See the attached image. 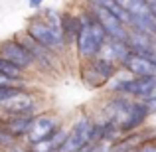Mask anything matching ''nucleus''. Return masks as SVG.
Returning a JSON list of instances; mask_svg holds the SVG:
<instances>
[{"instance_id": "1", "label": "nucleus", "mask_w": 156, "mask_h": 152, "mask_svg": "<svg viewBox=\"0 0 156 152\" xmlns=\"http://www.w3.org/2000/svg\"><path fill=\"white\" fill-rule=\"evenodd\" d=\"M79 20H81V32L75 42V51L81 61H91L101 55L105 44L109 42V36L103 30L101 22L97 20L91 6L79 12Z\"/></svg>"}, {"instance_id": "8", "label": "nucleus", "mask_w": 156, "mask_h": 152, "mask_svg": "<svg viewBox=\"0 0 156 152\" xmlns=\"http://www.w3.org/2000/svg\"><path fill=\"white\" fill-rule=\"evenodd\" d=\"M16 38L20 40V42L24 44V46L30 50V53L34 55V61L36 65H40V67L44 69V71H51L53 67H55V61H57V53H53L51 50H48V48L40 46L36 40H32L30 36L26 34V32H22V34H18Z\"/></svg>"}, {"instance_id": "19", "label": "nucleus", "mask_w": 156, "mask_h": 152, "mask_svg": "<svg viewBox=\"0 0 156 152\" xmlns=\"http://www.w3.org/2000/svg\"><path fill=\"white\" fill-rule=\"evenodd\" d=\"M28 2H30V8H40L44 0H28Z\"/></svg>"}, {"instance_id": "16", "label": "nucleus", "mask_w": 156, "mask_h": 152, "mask_svg": "<svg viewBox=\"0 0 156 152\" xmlns=\"http://www.w3.org/2000/svg\"><path fill=\"white\" fill-rule=\"evenodd\" d=\"M22 89H26V87H0V105H4L8 99H12V97H14L16 93H20Z\"/></svg>"}, {"instance_id": "2", "label": "nucleus", "mask_w": 156, "mask_h": 152, "mask_svg": "<svg viewBox=\"0 0 156 152\" xmlns=\"http://www.w3.org/2000/svg\"><path fill=\"white\" fill-rule=\"evenodd\" d=\"M154 89H156V75L129 77V79H121L111 85L113 95L130 97V99H136V101H148L150 95L154 93Z\"/></svg>"}, {"instance_id": "21", "label": "nucleus", "mask_w": 156, "mask_h": 152, "mask_svg": "<svg viewBox=\"0 0 156 152\" xmlns=\"http://www.w3.org/2000/svg\"><path fill=\"white\" fill-rule=\"evenodd\" d=\"M79 152H93V146H87V148H83V150H79Z\"/></svg>"}, {"instance_id": "15", "label": "nucleus", "mask_w": 156, "mask_h": 152, "mask_svg": "<svg viewBox=\"0 0 156 152\" xmlns=\"http://www.w3.org/2000/svg\"><path fill=\"white\" fill-rule=\"evenodd\" d=\"M0 73H2V75H8V77H12V79H16V81H22V83H28L26 71H24V69H20L18 65L10 63V61H8V59H4V57H0Z\"/></svg>"}, {"instance_id": "17", "label": "nucleus", "mask_w": 156, "mask_h": 152, "mask_svg": "<svg viewBox=\"0 0 156 152\" xmlns=\"http://www.w3.org/2000/svg\"><path fill=\"white\" fill-rule=\"evenodd\" d=\"M134 152H156V134L154 136H148Z\"/></svg>"}, {"instance_id": "20", "label": "nucleus", "mask_w": 156, "mask_h": 152, "mask_svg": "<svg viewBox=\"0 0 156 152\" xmlns=\"http://www.w3.org/2000/svg\"><path fill=\"white\" fill-rule=\"evenodd\" d=\"M148 4H150V12H152V16L156 20V0H148Z\"/></svg>"}, {"instance_id": "18", "label": "nucleus", "mask_w": 156, "mask_h": 152, "mask_svg": "<svg viewBox=\"0 0 156 152\" xmlns=\"http://www.w3.org/2000/svg\"><path fill=\"white\" fill-rule=\"evenodd\" d=\"M0 87H26V83L16 81V79H12V77L2 75V73H0Z\"/></svg>"}, {"instance_id": "11", "label": "nucleus", "mask_w": 156, "mask_h": 152, "mask_svg": "<svg viewBox=\"0 0 156 152\" xmlns=\"http://www.w3.org/2000/svg\"><path fill=\"white\" fill-rule=\"evenodd\" d=\"M130 46L126 42H119V40H109V42L105 44L103 51H101V55L107 57V59H111L113 63H117L119 67H122V63H125L126 59L130 57Z\"/></svg>"}, {"instance_id": "3", "label": "nucleus", "mask_w": 156, "mask_h": 152, "mask_svg": "<svg viewBox=\"0 0 156 152\" xmlns=\"http://www.w3.org/2000/svg\"><path fill=\"white\" fill-rule=\"evenodd\" d=\"M24 32H26V34L30 36L32 40H36L40 46H44V48H48V50H51L53 53H59V51L65 48L63 38H61V36H57L55 32H53L51 28L46 24V20H44L40 14H36L34 18L28 20L26 30H24Z\"/></svg>"}, {"instance_id": "6", "label": "nucleus", "mask_w": 156, "mask_h": 152, "mask_svg": "<svg viewBox=\"0 0 156 152\" xmlns=\"http://www.w3.org/2000/svg\"><path fill=\"white\" fill-rule=\"evenodd\" d=\"M59 118L57 115L53 113H38L32 122L30 130H28V136H26V142L28 144H36V142H42L46 138H50L57 129H59Z\"/></svg>"}, {"instance_id": "5", "label": "nucleus", "mask_w": 156, "mask_h": 152, "mask_svg": "<svg viewBox=\"0 0 156 152\" xmlns=\"http://www.w3.org/2000/svg\"><path fill=\"white\" fill-rule=\"evenodd\" d=\"M87 6H91V4H87ZM91 10L95 12L97 20L101 22V26H103V30L107 32L109 40H119V42L129 44L130 28L126 26L121 18H117L115 14H111L109 10H105V8H101V6H91Z\"/></svg>"}, {"instance_id": "12", "label": "nucleus", "mask_w": 156, "mask_h": 152, "mask_svg": "<svg viewBox=\"0 0 156 152\" xmlns=\"http://www.w3.org/2000/svg\"><path fill=\"white\" fill-rule=\"evenodd\" d=\"M79 77H81V83H83L87 89H101V87H105V85L109 83V79L101 75L99 69L93 65V61H81Z\"/></svg>"}, {"instance_id": "4", "label": "nucleus", "mask_w": 156, "mask_h": 152, "mask_svg": "<svg viewBox=\"0 0 156 152\" xmlns=\"http://www.w3.org/2000/svg\"><path fill=\"white\" fill-rule=\"evenodd\" d=\"M0 57L8 59L14 65H18L20 69H24V71H28L32 65H36L34 55H32L30 50H28L18 38H10V40L0 42Z\"/></svg>"}, {"instance_id": "13", "label": "nucleus", "mask_w": 156, "mask_h": 152, "mask_svg": "<svg viewBox=\"0 0 156 152\" xmlns=\"http://www.w3.org/2000/svg\"><path fill=\"white\" fill-rule=\"evenodd\" d=\"M79 32H81L79 14L63 12V40H65V46H67V44H75Z\"/></svg>"}, {"instance_id": "10", "label": "nucleus", "mask_w": 156, "mask_h": 152, "mask_svg": "<svg viewBox=\"0 0 156 152\" xmlns=\"http://www.w3.org/2000/svg\"><path fill=\"white\" fill-rule=\"evenodd\" d=\"M125 71H129L133 77H148V75H156V65L152 59L148 57L136 55V53H130V57L122 63Z\"/></svg>"}, {"instance_id": "22", "label": "nucleus", "mask_w": 156, "mask_h": 152, "mask_svg": "<svg viewBox=\"0 0 156 152\" xmlns=\"http://www.w3.org/2000/svg\"><path fill=\"white\" fill-rule=\"evenodd\" d=\"M152 61H154V65H156V55H154V59H152Z\"/></svg>"}, {"instance_id": "9", "label": "nucleus", "mask_w": 156, "mask_h": 152, "mask_svg": "<svg viewBox=\"0 0 156 152\" xmlns=\"http://www.w3.org/2000/svg\"><path fill=\"white\" fill-rule=\"evenodd\" d=\"M2 117H4L2 126L10 133V136H14L16 140H22V138L26 140L28 130H30L36 115L28 113V115H10V117H8V115H2Z\"/></svg>"}, {"instance_id": "23", "label": "nucleus", "mask_w": 156, "mask_h": 152, "mask_svg": "<svg viewBox=\"0 0 156 152\" xmlns=\"http://www.w3.org/2000/svg\"><path fill=\"white\" fill-rule=\"evenodd\" d=\"M152 117H156V115H152Z\"/></svg>"}, {"instance_id": "7", "label": "nucleus", "mask_w": 156, "mask_h": 152, "mask_svg": "<svg viewBox=\"0 0 156 152\" xmlns=\"http://www.w3.org/2000/svg\"><path fill=\"white\" fill-rule=\"evenodd\" d=\"M0 113L8 115V117L10 115H28V113L38 115V97L28 89H22L4 105H0Z\"/></svg>"}, {"instance_id": "14", "label": "nucleus", "mask_w": 156, "mask_h": 152, "mask_svg": "<svg viewBox=\"0 0 156 152\" xmlns=\"http://www.w3.org/2000/svg\"><path fill=\"white\" fill-rule=\"evenodd\" d=\"M38 14L46 20V24L51 28L53 32H55L57 36L63 38V14H61V12L53 10V8H42ZM63 42H65V40H63Z\"/></svg>"}]
</instances>
